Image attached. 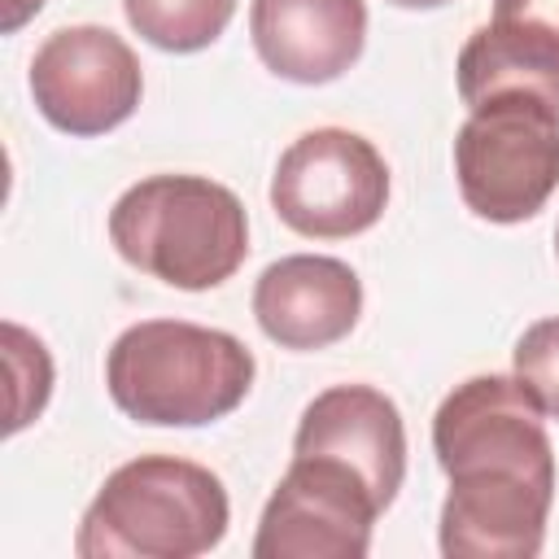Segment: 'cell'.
I'll use <instances>...</instances> for the list:
<instances>
[{
	"mask_svg": "<svg viewBox=\"0 0 559 559\" xmlns=\"http://www.w3.org/2000/svg\"><path fill=\"white\" fill-rule=\"evenodd\" d=\"M454 175L476 218H533L559 188V109L528 92L476 105L454 135Z\"/></svg>",
	"mask_w": 559,
	"mask_h": 559,
	"instance_id": "5b68a950",
	"label": "cell"
},
{
	"mask_svg": "<svg viewBox=\"0 0 559 559\" xmlns=\"http://www.w3.org/2000/svg\"><path fill=\"white\" fill-rule=\"evenodd\" d=\"M144 92L140 61L109 26H61L31 57L35 109L66 135H105L122 127Z\"/></svg>",
	"mask_w": 559,
	"mask_h": 559,
	"instance_id": "ba28073f",
	"label": "cell"
},
{
	"mask_svg": "<svg viewBox=\"0 0 559 559\" xmlns=\"http://www.w3.org/2000/svg\"><path fill=\"white\" fill-rule=\"evenodd\" d=\"M122 13L131 31L153 48L201 52L227 31L236 0H122Z\"/></svg>",
	"mask_w": 559,
	"mask_h": 559,
	"instance_id": "4fadbf2b",
	"label": "cell"
},
{
	"mask_svg": "<svg viewBox=\"0 0 559 559\" xmlns=\"http://www.w3.org/2000/svg\"><path fill=\"white\" fill-rule=\"evenodd\" d=\"M223 480L175 454H140L105 476L79 520V559H197L227 533Z\"/></svg>",
	"mask_w": 559,
	"mask_h": 559,
	"instance_id": "3957f363",
	"label": "cell"
},
{
	"mask_svg": "<svg viewBox=\"0 0 559 559\" xmlns=\"http://www.w3.org/2000/svg\"><path fill=\"white\" fill-rule=\"evenodd\" d=\"M362 280L328 253H288L253 284V319L280 349H328L354 332Z\"/></svg>",
	"mask_w": 559,
	"mask_h": 559,
	"instance_id": "9c48e42d",
	"label": "cell"
},
{
	"mask_svg": "<svg viewBox=\"0 0 559 559\" xmlns=\"http://www.w3.org/2000/svg\"><path fill=\"white\" fill-rule=\"evenodd\" d=\"M389 4H397V9H441L450 0H389Z\"/></svg>",
	"mask_w": 559,
	"mask_h": 559,
	"instance_id": "ac0fdd59",
	"label": "cell"
},
{
	"mask_svg": "<svg viewBox=\"0 0 559 559\" xmlns=\"http://www.w3.org/2000/svg\"><path fill=\"white\" fill-rule=\"evenodd\" d=\"M253 354L223 328L183 319L131 323L105 354V384L122 415L153 428H201L253 389Z\"/></svg>",
	"mask_w": 559,
	"mask_h": 559,
	"instance_id": "7a4b0ae2",
	"label": "cell"
},
{
	"mask_svg": "<svg viewBox=\"0 0 559 559\" xmlns=\"http://www.w3.org/2000/svg\"><path fill=\"white\" fill-rule=\"evenodd\" d=\"M502 26H520L559 44V0H493V17Z\"/></svg>",
	"mask_w": 559,
	"mask_h": 559,
	"instance_id": "2e32d148",
	"label": "cell"
},
{
	"mask_svg": "<svg viewBox=\"0 0 559 559\" xmlns=\"http://www.w3.org/2000/svg\"><path fill=\"white\" fill-rule=\"evenodd\" d=\"M389 205V166L380 148L345 127H314L297 135L271 175V210L284 227L310 240H345Z\"/></svg>",
	"mask_w": 559,
	"mask_h": 559,
	"instance_id": "8992f818",
	"label": "cell"
},
{
	"mask_svg": "<svg viewBox=\"0 0 559 559\" xmlns=\"http://www.w3.org/2000/svg\"><path fill=\"white\" fill-rule=\"evenodd\" d=\"M507 92H528L559 109V44L520 26L485 22L459 52V96L476 109Z\"/></svg>",
	"mask_w": 559,
	"mask_h": 559,
	"instance_id": "7c38bea8",
	"label": "cell"
},
{
	"mask_svg": "<svg viewBox=\"0 0 559 559\" xmlns=\"http://www.w3.org/2000/svg\"><path fill=\"white\" fill-rule=\"evenodd\" d=\"M249 35L262 66L288 83L341 79L367 44L362 0H253Z\"/></svg>",
	"mask_w": 559,
	"mask_h": 559,
	"instance_id": "8fae6325",
	"label": "cell"
},
{
	"mask_svg": "<svg viewBox=\"0 0 559 559\" xmlns=\"http://www.w3.org/2000/svg\"><path fill=\"white\" fill-rule=\"evenodd\" d=\"M293 454H328L349 463L380 507H389L406 476V428L393 406L371 384H332L297 419Z\"/></svg>",
	"mask_w": 559,
	"mask_h": 559,
	"instance_id": "30bf717a",
	"label": "cell"
},
{
	"mask_svg": "<svg viewBox=\"0 0 559 559\" xmlns=\"http://www.w3.org/2000/svg\"><path fill=\"white\" fill-rule=\"evenodd\" d=\"M39 9H44V0H4V22H0L4 35H13V31H17L26 17H35Z\"/></svg>",
	"mask_w": 559,
	"mask_h": 559,
	"instance_id": "e0dca14e",
	"label": "cell"
},
{
	"mask_svg": "<svg viewBox=\"0 0 559 559\" xmlns=\"http://www.w3.org/2000/svg\"><path fill=\"white\" fill-rule=\"evenodd\" d=\"M4 362L13 380V402H9V432H22L48 402L52 393V358L39 336H31L17 323H4Z\"/></svg>",
	"mask_w": 559,
	"mask_h": 559,
	"instance_id": "5bb4252c",
	"label": "cell"
},
{
	"mask_svg": "<svg viewBox=\"0 0 559 559\" xmlns=\"http://www.w3.org/2000/svg\"><path fill=\"white\" fill-rule=\"evenodd\" d=\"M515 380L537 397L542 415L559 419V314L524 328L515 341Z\"/></svg>",
	"mask_w": 559,
	"mask_h": 559,
	"instance_id": "9a60e30c",
	"label": "cell"
},
{
	"mask_svg": "<svg viewBox=\"0 0 559 559\" xmlns=\"http://www.w3.org/2000/svg\"><path fill=\"white\" fill-rule=\"evenodd\" d=\"M384 507L367 480L328 454H293L284 480L262 507L258 559H362Z\"/></svg>",
	"mask_w": 559,
	"mask_h": 559,
	"instance_id": "52a82bcc",
	"label": "cell"
},
{
	"mask_svg": "<svg viewBox=\"0 0 559 559\" xmlns=\"http://www.w3.org/2000/svg\"><path fill=\"white\" fill-rule=\"evenodd\" d=\"M555 249H559V231H555Z\"/></svg>",
	"mask_w": 559,
	"mask_h": 559,
	"instance_id": "d6986e66",
	"label": "cell"
},
{
	"mask_svg": "<svg viewBox=\"0 0 559 559\" xmlns=\"http://www.w3.org/2000/svg\"><path fill=\"white\" fill-rule=\"evenodd\" d=\"M432 450L450 476L441 555L533 559L555 502V450L537 397L515 376H472L437 406Z\"/></svg>",
	"mask_w": 559,
	"mask_h": 559,
	"instance_id": "6da1fadb",
	"label": "cell"
},
{
	"mask_svg": "<svg viewBox=\"0 0 559 559\" xmlns=\"http://www.w3.org/2000/svg\"><path fill=\"white\" fill-rule=\"evenodd\" d=\"M109 240L135 271L201 293L240 271L249 218L240 197L205 175H148L114 201Z\"/></svg>",
	"mask_w": 559,
	"mask_h": 559,
	"instance_id": "277c9868",
	"label": "cell"
}]
</instances>
